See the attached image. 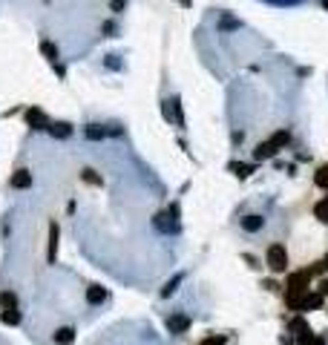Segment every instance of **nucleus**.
I'll list each match as a JSON object with an SVG mask.
<instances>
[{"label": "nucleus", "mask_w": 328, "mask_h": 345, "mask_svg": "<svg viewBox=\"0 0 328 345\" xmlns=\"http://www.w3.org/2000/svg\"><path fill=\"white\" fill-rule=\"evenodd\" d=\"M0 308L3 311H18V293L15 291H0Z\"/></svg>", "instance_id": "9d476101"}, {"label": "nucleus", "mask_w": 328, "mask_h": 345, "mask_svg": "<svg viewBox=\"0 0 328 345\" xmlns=\"http://www.w3.org/2000/svg\"><path fill=\"white\" fill-rule=\"evenodd\" d=\"M81 179L87 182V184H92V187H101L104 184V179H101L98 173L92 170V167H87V170H81Z\"/></svg>", "instance_id": "2eb2a0df"}, {"label": "nucleus", "mask_w": 328, "mask_h": 345, "mask_svg": "<svg viewBox=\"0 0 328 345\" xmlns=\"http://www.w3.org/2000/svg\"><path fill=\"white\" fill-rule=\"evenodd\" d=\"M225 343H228V337H225V334H210V337H204L199 345H225Z\"/></svg>", "instance_id": "393cba45"}, {"label": "nucleus", "mask_w": 328, "mask_h": 345, "mask_svg": "<svg viewBox=\"0 0 328 345\" xmlns=\"http://www.w3.org/2000/svg\"><path fill=\"white\" fill-rule=\"evenodd\" d=\"M179 285H182V273H176V276H173V279H170V282L164 285V288H162V296H164V299H167V296H173V293H176V288H179Z\"/></svg>", "instance_id": "6ab92c4d"}, {"label": "nucleus", "mask_w": 328, "mask_h": 345, "mask_svg": "<svg viewBox=\"0 0 328 345\" xmlns=\"http://www.w3.org/2000/svg\"><path fill=\"white\" fill-rule=\"evenodd\" d=\"M104 35H115V23L109 20V23H104Z\"/></svg>", "instance_id": "bb28decb"}, {"label": "nucleus", "mask_w": 328, "mask_h": 345, "mask_svg": "<svg viewBox=\"0 0 328 345\" xmlns=\"http://www.w3.org/2000/svg\"><path fill=\"white\" fill-rule=\"evenodd\" d=\"M107 299H109V291L107 288H101V285H90L87 288V302L90 305H104Z\"/></svg>", "instance_id": "7ed1b4c3"}, {"label": "nucleus", "mask_w": 328, "mask_h": 345, "mask_svg": "<svg viewBox=\"0 0 328 345\" xmlns=\"http://www.w3.org/2000/svg\"><path fill=\"white\" fill-rule=\"evenodd\" d=\"M49 132H52L55 138H69V135H72V127L64 124V121H61V124H49Z\"/></svg>", "instance_id": "a211bd4d"}, {"label": "nucleus", "mask_w": 328, "mask_h": 345, "mask_svg": "<svg viewBox=\"0 0 328 345\" xmlns=\"http://www.w3.org/2000/svg\"><path fill=\"white\" fill-rule=\"evenodd\" d=\"M26 121H29V127H32V129H49V124H46V115H43L40 109H35V107L26 112Z\"/></svg>", "instance_id": "6e6552de"}, {"label": "nucleus", "mask_w": 328, "mask_h": 345, "mask_svg": "<svg viewBox=\"0 0 328 345\" xmlns=\"http://www.w3.org/2000/svg\"><path fill=\"white\" fill-rule=\"evenodd\" d=\"M124 9V0H112V12H121Z\"/></svg>", "instance_id": "c85d7f7f"}, {"label": "nucleus", "mask_w": 328, "mask_h": 345, "mask_svg": "<svg viewBox=\"0 0 328 345\" xmlns=\"http://www.w3.org/2000/svg\"><path fill=\"white\" fill-rule=\"evenodd\" d=\"M311 276H314L311 268H305V271H299V273H291V276H288V285H285L288 293H291V296L305 293V291H308V282H311Z\"/></svg>", "instance_id": "f03ea898"}, {"label": "nucleus", "mask_w": 328, "mask_h": 345, "mask_svg": "<svg viewBox=\"0 0 328 345\" xmlns=\"http://www.w3.org/2000/svg\"><path fill=\"white\" fill-rule=\"evenodd\" d=\"M276 153H279V147H276V144L268 138V141H262V144L254 150V158H256V161H262V158H273Z\"/></svg>", "instance_id": "423d86ee"}, {"label": "nucleus", "mask_w": 328, "mask_h": 345, "mask_svg": "<svg viewBox=\"0 0 328 345\" xmlns=\"http://www.w3.org/2000/svg\"><path fill=\"white\" fill-rule=\"evenodd\" d=\"M242 259H245V262H248V265H251V268H259V265H256V259H254V256H251V253H245V256H242Z\"/></svg>", "instance_id": "cd10ccee"}, {"label": "nucleus", "mask_w": 328, "mask_h": 345, "mask_svg": "<svg viewBox=\"0 0 328 345\" xmlns=\"http://www.w3.org/2000/svg\"><path fill=\"white\" fill-rule=\"evenodd\" d=\"M0 322H3V325H20V311H3V314H0Z\"/></svg>", "instance_id": "aec40b11"}, {"label": "nucleus", "mask_w": 328, "mask_h": 345, "mask_svg": "<svg viewBox=\"0 0 328 345\" xmlns=\"http://www.w3.org/2000/svg\"><path fill=\"white\" fill-rule=\"evenodd\" d=\"M230 170H233L239 179H248V176H254V170H256V167H254V164H242V161H233V164H230Z\"/></svg>", "instance_id": "4468645a"}, {"label": "nucleus", "mask_w": 328, "mask_h": 345, "mask_svg": "<svg viewBox=\"0 0 328 345\" xmlns=\"http://www.w3.org/2000/svg\"><path fill=\"white\" fill-rule=\"evenodd\" d=\"M276 147H285L288 141H291V129H279V132H273V138H271Z\"/></svg>", "instance_id": "4be33fe9"}, {"label": "nucleus", "mask_w": 328, "mask_h": 345, "mask_svg": "<svg viewBox=\"0 0 328 345\" xmlns=\"http://www.w3.org/2000/svg\"><path fill=\"white\" fill-rule=\"evenodd\" d=\"M262 216H245L242 219V230H248V233H256V230H262Z\"/></svg>", "instance_id": "ddd939ff"}, {"label": "nucleus", "mask_w": 328, "mask_h": 345, "mask_svg": "<svg viewBox=\"0 0 328 345\" xmlns=\"http://www.w3.org/2000/svg\"><path fill=\"white\" fill-rule=\"evenodd\" d=\"M52 340H55V345H72L75 343V328H58Z\"/></svg>", "instance_id": "9b49d317"}, {"label": "nucleus", "mask_w": 328, "mask_h": 345, "mask_svg": "<svg viewBox=\"0 0 328 345\" xmlns=\"http://www.w3.org/2000/svg\"><path fill=\"white\" fill-rule=\"evenodd\" d=\"M12 187H15V190L32 187V173H29V170H18V173L12 176Z\"/></svg>", "instance_id": "1a4fd4ad"}, {"label": "nucleus", "mask_w": 328, "mask_h": 345, "mask_svg": "<svg viewBox=\"0 0 328 345\" xmlns=\"http://www.w3.org/2000/svg\"><path fill=\"white\" fill-rule=\"evenodd\" d=\"M314 184H317V187H323V190H328V167H320V170H317Z\"/></svg>", "instance_id": "b1692460"}, {"label": "nucleus", "mask_w": 328, "mask_h": 345, "mask_svg": "<svg viewBox=\"0 0 328 345\" xmlns=\"http://www.w3.org/2000/svg\"><path fill=\"white\" fill-rule=\"evenodd\" d=\"M153 221H156V227H159V230H164V233H179V221L170 219V213H159Z\"/></svg>", "instance_id": "0eeeda50"}, {"label": "nucleus", "mask_w": 328, "mask_h": 345, "mask_svg": "<svg viewBox=\"0 0 328 345\" xmlns=\"http://www.w3.org/2000/svg\"><path fill=\"white\" fill-rule=\"evenodd\" d=\"M320 296H328V279H320V288H317Z\"/></svg>", "instance_id": "a878e982"}, {"label": "nucleus", "mask_w": 328, "mask_h": 345, "mask_svg": "<svg viewBox=\"0 0 328 345\" xmlns=\"http://www.w3.org/2000/svg\"><path fill=\"white\" fill-rule=\"evenodd\" d=\"M311 345H326V337H317V340H314Z\"/></svg>", "instance_id": "c756f323"}, {"label": "nucleus", "mask_w": 328, "mask_h": 345, "mask_svg": "<svg viewBox=\"0 0 328 345\" xmlns=\"http://www.w3.org/2000/svg\"><path fill=\"white\" fill-rule=\"evenodd\" d=\"M291 331H296V340H299L302 334H311V328H308V322H305L302 316H294V319H291Z\"/></svg>", "instance_id": "f3484780"}, {"label": "nucleus", "mask_w": 328, "mask_h": 345, "mask_svg": "<svg viewBox=\"0 0 328 345\" xmlns=\"http://www.w3.org/2000/svg\"><path fill=\"white\" fill-rule=\"evenodd\" d=\"M84 135H87L90 141H104V138H107V127L90 124V127H84Z\"/></svg>", "instance_id": "f8f14e48"}, {"label": "nucleus", "mask_w": 328, "mask_h": 345, "mask_svg": "<svg viewBox=\"0 0 328 345\" xmlns=\"http://www.w3.org/2000/svg\"><path fill=\"white\" fill-rule=\"evenodd\" d=\"M58 256V221H49V248H46V262H55Z\"/></svg>", "instance_id": "39448f33"}, {"label": "nucleus", "mask_w": 328, "mask_h": 345, "mask_svg": "<svg viewBox=\"0 0 328 345\" xmlns=\"http://www.w3.org/2000/svg\"><path fill=\"white\" fill-rule=\"evenodd\" d=\"M314 216L323 221V224H328V196H326V199H320V201L314 204Z\"/></svg>", "instance_id": "dca6fc26"}, {"label": "nucleus", "mask_w": 328, "mask_h": 345, "mask_svg": "<svg viewBox=\"0 0 328 345\" xmlns=\"http://www.w3.org/2000/svg\"><path fill=\"white\" fill-rule=\"evenodd\" d=\"M265 265L273 271V273H285L288 271V251H285V245H271L268 253H265Z\"/></svg>", "instance_id": "f257e3e1"}, {"label": "nucleus", "mask_w": 328, "mask_h": 345, "mask_svg": "<svg viewBox=\"0 0 328 345\" xmlns=\"http://www.w3.org/2000/svg\"><path fill=\"white\" fill-rule=\"evenodd\" d=\"M167 328H170V334H184V331L190 328V316L173 314L170 319H167Z\"/></svg>", "instance_id": "20e7f679"}, {"label": "nucleus", "mask_w": 328, "mask_h": 345, "mask_svg": "<svg viewBox=\"0 0 328 345\" xmlns=\"http://www.w3.org/2000/svg\"><path fill=\"white\" fill-rule=\"evenodd\" d=\"M182 6H190V0H182Z\"/></svg>", "instance_id": "2f4dec72"}, {"label": "nucleus", "mask_w": 328, "mask_h": 345, "mask_svg": "<svg viewBox=\"0 0 328 345\" xmlns=\"http://www.w3.org/2000/svg\"><path fill=\"white\" fill-rule=\"evenodd\" d=\"M40 52H43V55H46L52 63H58V49H55L49 40H43V43H40Z\"/></svg>", "instance_id": "5701e85b"}, {"label": "nucleus", "mask_w": 328, "mask_h": 345, "mask_svg": "<svg viewBox=\"0 0 328 345\" xmlns=\"http://www.w3.org/2000/svg\"><path fill=\"white\" fill-rule=\"evenodd\" d=\"M323 268H326V271H328V256H326V259H323Z\"/></svg>", "instance_id": "7c9ffc66"}, {"label": "nucleus", "mask_w": 328, "mask_h": 345, "mask_svg": "<svg viewBox=\"0 0 328 345\" xmlns=\"http://www.w3.org/2000/svg\"><path fill=\"white\" fill-rule=\"evenodd\" d=\"M239 26H242V20L230 18V15H222V20H219V29H225V32H230V29H239Z\"/></svg>", "instance_id": "412c9836"}]
</instances>
